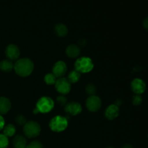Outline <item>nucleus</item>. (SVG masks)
<instances>
[{"instance_id":"nucleus-1","label":"nucleus","mask_w":148,"mask_h":148,"mask_svg":"<svg viewBox=\"0 0 148 148\" xmlns=\"http://www.w3.org/2000/svg\"><path fill=\"white\" fill-rule=\"evenodd\" d=\"M34 64L29 58H21L17 59L14 64V69L16 73L22 77L28 76L33 72Z\"/></svg>"},{"instance_id":"nucleus-2","label":"nucleus","mask_w":148,"mask_h":148,"mask_svg":"<svg viewBox=\"0 0 148 148\" xmlns=\"http://www.w3.org/2000/svg\"><path fill=\"white\" fill-rule=\"evenodd\" d=\"M93 62L92 59L88 56H82L78 58L75 63V69L79 73L88 72L93 68Z\"/></svg>"},{"instance_id":"nucleus-3","label":"nucleus","mask_w":148,"mask_h":148,"mask_svg":"<svg viewBox=\"0 0 148 148\" xmlns=\"http://www.w3.org/2000/svg\"><path fill=\"white\" fill-rule=\"evenodd\" d=\"M68 120L66 117L57 115L52 118L49 121V127L52 131L59 132L67 127Z\"/></svg>"},{"instance_id":"nucleus-4","label":"nucleus","mask_w":148,"mask_h":148,"mask_svg":"<svg viewBox=\"0 0 148 148\" xmlns=\"http://www.w3.org/2000/svg\"><path fill=\"white\" fill-rule=\"evenodd\" d=\"M40 126L38 122L35 121H28L24 124L23 132L26 137L29 138L36 137L39 135L40 132Z\"/></svg>"},{"instance_id":"nucleus-5","label":"nucleus","mask_w":148,"mask_h":148,"mask_svg":"<svg viewBox=\"0 0 148 148\" xmlns=\"http://www.w3.org/2000/svg\"><path fill=\"white\" fill-rule=\"evenodd\" d=\"M54 106V102L51 98L48 96H43L38 100L36 103V108L38 112L47 113L51 111Z\"/></svg>"},{"instance_id":"nucleus-6","label":"nucleus","mask_w":148,"mask_h":148,"mask_svg":"<svg viewBox=\"0 0 148 148\" xmlns=\"http://www.w3.org/2000/svg\"><path fill=\"white\" fill-rule=\"evenodd\" d=\"M55 88L56 90L61 94L69 93L71 90V83L66 77H59L55 82Z\"/></svg>"},{"instance_id":"nucleus-7","label":"nucleus","mask_w":148,"mask_h":148,"mask_svg":"<svg viewBox=\"0 0 148 148\" xmlns=\"http://www.w3.org/2000/svg\"><path fill=\"white\" fill-rule=\"evenodd\" d=\"M86 106L90 111H97L101 106V100L98 95H90L86 100Z\"/></svg>"},{"instance_id":"nucleus-8","label":"nucleus","mask_w":148,"mask_h":148,"mask_svg":"<svg viewBox=\"0 0 148 148\" xmlns=\"http://www.w3.org/2000/svg\"><path fill=\"white\" fill-rule=\"evenodd\" d=\"M67 70V66L66 63L64 61H58L53 64L52 71H53V75L56 77H62L64 75L66 74Z\"/></svg>"},{"instance_id":"nucleus-9","label":"nucleus","mask_w":148,"mask_h":148,"mask_svg":"<svg viewBox=\"0 0 148 148\" xmlns=\"http://www.w3.org/2000/svg\"><path fill=\"white\" fill-rule=\"evenodd\" d=\"M5 55L9 60H15L20 56V49L17 45L13 43L9 44L5 49Z\"/></svg>"},{"instance_id":"nucleus-10","label":"nucleus","mask_w":148,"mask_h":148,"mask_svg":"<svg viewBox=\"0 0 148 148\" xmlns=\"http://www.w3.org/2000/svg\"><path fill=\"white\" fill-rule=\"evenodd\" d=\"M64 110L68 114L72 116H75L82 111V106L79 103L76 102V101H72V102L66 103L65 104Z\"/></svg>"},{"instance_id":"nucleus-11","label":"nucleus","mask_w":148,"mask_h":148,"mask_svg":"<svg viewBox=\"0 0 148 148\" xmlns=\"http://www.w3.org/2000/svg\"><path fill=\"white\" fill-rule=\"evenodd\" d=\"M131 88L133 92L137 95H140L145 90L146 84L140 78H134L131 82Z\"/></svg>"},{"instance_id":"nucleus-12","label":"nucleus","mask_w":148,"mask_h":148,"mask_svg":"<svg viewBox=\"0 0 148 148\" xmlns=\"http://www.w3.org/2000/svg\"><path fill=\"white\" fill-rule=\"evenodd\" d=\"M119 113V108L115 104H111L108 106L105 111V116L108 119L112 120L116 118Z\"/></svg>"},{"instance_id":"nucleus-13","label":"nucleus","mask_w":148,"mask_h":148,"mask_svg":"<svg viewBox=\"0 0 148 148\" xmlns=\"http://www.w3.org/2000/svg\"><path fill=\"white\" fill-rule=\"evenodd\" d=\"M11 108V102L7 97H0V115L5 114Z\"/></svg>"},{"instance_id":"nucleus-14","label":"nucleus","mask_w":148,"mask_h":148,"mask_svg":"<svg viewBox=\"0 0 148 148\" xmlns=\"http://www.w3.org/2000/svg\"><path fill=\"white\" fill-rule=\"evenodd\" d=\"M80 53V48L78 45L70 44L66 48V53L69 57H77Z\"/></svg>"},{"instance_id":"nucleus-15","label":"nucleus","mask_w":148,"mask_h":148,"mask_svg":"<svg viewBox=\"0 0 148 148\" xmlns=\"http://www.w3.org/2000/svg\"><path fill=\"white\" fill-rule=\"evenodd\" d=\"M54 32L58 36L64 37L66 36L68 33V28L64 23H57L54 26Z\"/></svg>"},{"instance_id":"nucleus-16","label":"nucleus","mask_w":148,"mask_h":148,"mask_svg":"<svg viewBox=\"0 0 148 148\" xmlns=\"http://www.w3.org/2000/svg\"><path fill=\"white\" fill-rule=\"evenodd\" d=\"M13 145L14 148H25L27 146L26 139L22 135L15 136L13 140Z\"/></svg>"},{"instance_id":"nucleus-17","label":"nucleus","mask_w":148,"mask_h":148,"mask_svg":"<svg viewBox=\"0 0 148 148\" xmlns=\"http://www.w3.org/2000/svg\"><path fill=\"white\" fill-rule=\"evenodd\" d=\"M14 68V64L9 59H4L0 62V69L4 72H10Z\"/></svg>"},{"instance_id":"nucleus-18","label":"nucleus","mask_w":148,"mask_h":148,"mask_svg":"<svg viewBox=\"0 0 148 148\" xmlns=\"http://www.w3.org/2000/svg\"><path fill=\"white\" fill-rule=\"evenodd\" d=\"M15 127L12 124H9L3 127V133H4L3 134H4V136H6L7 137L13 136L15 134Z\"/></svg>"},{"instance_id":"nucleus-19","label":"nucleus","mask_w":148,"mask_h":148,"mask_svg":"<svg viewBox=\"0 0 148 148\" xmlns=\"http://www.w3.org/2000/svg\"><path fill=\"white\" fill-rule=\"evenodd\" d=\"M80 75L81 74L79 72L76 71L75 69H73L69 72V75H68V77L66 79L70 83H75L79 80V78H80Z\"/></svg>"},{"instance_id":"nucleus-20","label":"nucleus","mask_w":148,"mask_h":148,"mask_svg":"<svg viewBox=\"0 0 148 148\" xmlns=\"http://www.w3.org/2000/svg\"><path fill=\"white\" fill-rule=\"evenodd\" d=\"M56 77L52 73H47L44 77V81L48 85H53L56 82Z\"/></svg>"},{"instance_id":"nucleus-21","label":"nucleus","mask_w":148,"mask_h":148,"mask_svg":"<svg viewBox=\"0 0 148 148\" xmlns=\"http://www.w3.org/2000/svg\"><path fill=\"white\" fill-rule=\"evenodd\" d=\"M85 91H86V92L88 95H93L96 92L97 88L95 85H94L92 83H88L86 85V88H85Z\"/></svg>"},{"instance_id":"nucleus-22","label":"nucleus","mask_w":148,"mask_h":148,"mask_svg":"<svg viewBox=\"0 0 148 148\" xmlns=\"http://www.w3.org/2000/svg\"><path fill=\"white\" fill-rule=\"evenodd\" d=\"M8 145V138L3 134H0V148H7Z\"/></svg>"},{"instance_id":"nucleus-23","label":"nucleus","mask_w":148,"mask_h":148,"mask_svg":"<svg viewBox=\"0 0 148 148\" xmlns=\"http://www.w3.org/2000/svg\"><path fill=\"white\" fill-rule=\"evenodd\" d=\"M25 148H43V146L40 142L36 140V141H33L30 144L27 145Z\"/></svg>"},{"instance_id":"nucleus-24","label":"nucleus","mask_w":148,"mask_h":148,"mask_svg":"<svg viewBox=\"0 0 148 148\" xmlns=\"http://www.w3.org/2000/svg\"><path fill=\"white\" fill-rule=\"evenodd\" d=\"M15 121L20 125H23V124H25L27 122L25 116L24 115H23V114H19V115H17L15 118Z\"/></svg>"},{"instance_id":"nucleus-25","label":"nucleus","mask_w":148,"mask_h":148,"mask_svg":"<svg viewBox=\"0 0 148 148\" xmlns=\"http://www.w3.org/2000/svg\"><path fill=\"white\" fill-rule=\"evenodd\" d=\"M142 101H143V99H142V97L140 95H137V94H135V95L133 96V98H132V103L135 106H138L140 105V103H141Z\"/></svg>"},{"instance_id":"nucleus-26","label":"nucleus","mask_w":148,"mask_h":148,"mask_svg":"<svg viewBox=\"0 0 148 148\" xmlns=\"http://www.w3.org/2000/svg\"><path fill=\"white\" fill-rule=\"evenodd\" d=\"M56 101H57V102L62 106H65V104H66V102H67L66 98L62 95H59V96L57 97V98H56Z\"/></svg>"},{"instance_id":"nucleus-27","label":"nucleus","mask_w":148,"mask_h":148,"mask_svg":"<svg viewBox=\"0 0 148 148\" xmlns=\"http://www.w3.org/2000/svg\"><path fill=\"white\" fill-rule=\"evenodd\" d=\"M4 127V119L2 117V116L0 115V130H2Z\"/></svg>"},{"instance_id":"nucleus-28","label":"nucleus","mask_w":148,"mask_h":148,"mask_svg":"<svg viewBox=\"0 0 148 148\" xmlns=\"http://www.w3.org/2000/svg\"><path fill=\"white\" fill-rule=\"evenodd\" d=\"M86 42L85 39H80L79 40H78V44L80 46H85V45L86 44Z\"/></svg>"},{"instance_id":"nucleus-29","label":"nucleus","mask_w":148,"mask_h":148,"mask_svg":"<svg viewBox=\"0 0 148 148\" xmlns=\"http://www.w3.org/2000/svg\"><path fill=\"white\" fill-rule=\"evenodd\" d=\"M143 25L145 29H147V17H146L143 21Z\"/></svg>"},{"instance_id":"nucleus-30","label":"nucleus","mask_w":148,"mask_h":148,"mask_svg":"<svg viewBox=\"0 0 148 148\" xmlns=\"http://www.w3.org/2000/svg\"><path fill=\"white\" fill-rule=\"evenodd\" d=\"M121 148H133L132 145L131 144H129V143H126L124 145L121 146Z\"/></svg>"},{"instance_id":"nucleus-31","label":"nucleus","mask_w":148,"mask_h":148,"mask_svg":"<svg viewBox=\"0 0 148 148\" xmlns=\"http://www.w3.org/2000/svg\"><path fill=\"white\" fill-rule=\"evenodd\" d=\"M114 104H115L116 106H120L121 104V100H119V99L116 100V101Z\"/></svg>"},{"instance_id":"nucleus-32","label":"nucleus","mask_w":148,"mask_h":148,"mask_svg":"<svg viewBox=\"0 0 148 148\" xmlns=\"http://www.w3.org/2000/svg\"><path fill=\"white\" fill-rule=\"evenodd\" d=\"M33 113H34V114H36V113H38V111L37 110V108H35L34 109V111H33Z\"/></svg>"},{"instance_id":"nucleus-33","label":"nucleus","mask_w":148,"mask_h":148,"mask_svg":"<svg viewBox=\"0 0 148 148\" xmlns=\"http://www.w3.org/2000/svg\"><path fill=\"white\" fill-rule=\"evenodd\" d=\"M106 148H115V147H106Z\"/></svg>"}]
</instances>
